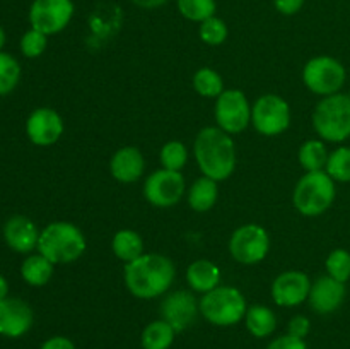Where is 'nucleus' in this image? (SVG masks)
I'll list each match as a JSON object with an SVG mask.
<instances>
[{"label":"nucleus","mask_w":350,"mask_h":349,"mask_svg":"<svg viewBox=\"0 0 350 349\" xmlns=\"http://www.w3.org/2000/svg\"><path fill=\"white\" fill-rule=\"evenodd\" d=\"M176 279V267L163 253H142L133 262L125 263L123 281L132 296L139 300L161 298L171 289Z\"/></svg>","instance_id":"nucleus-1"},{"label":"nucleus","mask_w":350,"mask_h":349,"mask_svg":"<svg viewBox=\"0 0 350 349\" xmlns=\"http://www.w3.org/2000/svg\"><path fill=\"white\" fill-rule=\"evenodd\" d=\"M193 156L204 177L215 181H224L232 177L236 170V146L232 135L217 125L204 127L193 142Z\"/></svg>","instance_id":"nucleus-2"},{"label":"nucleus","mask_w":350,"mask_h":349,"mask_svg":"<svg viewBox=\"0 0 350 349\" xmlns=\"http://www.w3.org/2000/svg\"><path fill=\"white\" fill-rule=\"evenodd\" d=\"M88 242L77 224L68 221H55L44 226L40 233L38 252L55 266L77 262L84 255Z\"/></svg>","instance_id":"nucleus-3"},{"label":"nucleus","mask_w":350,"mask_h":349,"mask_svg":"<svg viewBox=\"0 0 350 349\" xmlns=\"http://www.w3.org/2000/svg\"><path fill=\"white\" fill-rule=\"evenodd\" d=\"M335 197V180L327 171H304L293 190V205L304 218H318L334 205Z\"/></svg>","instance_id":"nucleus-4"},{"label":"nucleus","mask_w":350,"mask_h":349,"mask_svg":"<svg viewBox=\"0 0 350 349\" xmlns=\"http://www.w3.org/2000/svg\"><path fill=\"white\" fill-rule=\"evenodd\" d=\"M248 303L241 289L234 286H217L202 294L200 313L215 327H232L245 320Z\"/></svg>","instance_id":"nucleus-5"},{"label":"nucleus","mask_w":350,"mask_h":349,"mask_svg":"<svg viewBox=\"0 0 350 349\" xmlns=\"http://www.w3.org/2000/svg\"><path fill=\"white\" fill-rule=\"evenodd\" d=\"M313 129L325 142L340 144L350 137V96L337 94L321 98L314 106Z\"/></svg>","instance_id":"nucleus-6"},{"label":"nucleus","mask_w":350,"mask_h":349,"mask_svg":"<svg viewBox=\"0 0 350 349\" xmlns=\"http://www.w3.org/2000/svg\"><path fill=\"white\" fill-rule=\"evenodd\" d=\"M345 79H347V72L342 62L328 55L310 58L303 67L304 86L308 91L321 98L340 92Z\"/></svg>","instance_id":"nucleus-7"},{"label":"nucleus","mask_w":350,"mask_h":349,"mask_svg":"<svg viewBox=\"0 0 350 349\" xmlns=\"http://www.w3.org/2000/svg\"><path fill=\"white\" fill-rule=\"evenodd\" d=\"M270 235L262 224L246 222L238 226L229 238L228 248L232 259L243 266H256L263 262L270 252Z\"/></svg>","instance_id":"nucleus-8"},{"label":"nucleus","mask_w":350,"mask_h":349,"mask_svg":"<svg viewBox=\"0 0 350 349\" xmlns=\"http://www.w3.org/2000/svg\"><path fill=\"white\" fill-rule=\"evenodd\" d=\"M291 120L289 103L275 92L262 94L252 105V125L263 137L282 135L291 127Z\"/></svg>","instance_id":"nucleus-9"},{"label":"nucleus","mask_w":350,"mask_h":349,"mask_svg":"<svg viewBox=\"0 0 350 349\" xmlns=\"http://www.w3.org/2000/svg\"><path fill=\"white\" fill-rule=\"evenodd\" d=\"M215 123L229 135H238L252 125V105L241 89H224L214 105Z\"/></svg>","instance_id":"nucleus-10"},{"label":"nucleus","mask_w":350,"mask_h":349,"mask_svg":"<svg viewBox=\"0 0 350 349\" xmlns=\"http://www.w3.org/2000/svg\"><path fill=\"white\" fill-rule=\"evenodd\" d=\"M187 192V181L181 171L159 168L152 171L144 181V198L157 209H170L180 204Z\"/></svg>","instance_id":"nucleus-11"},{"label":"nucleus","mask_w":350,"mask_h":349,"mask_svg":"<svg viewBox=\"0 0 350 349\" xmlns=\"http://www.w3.org/2000/svg\"><path fill=\"white\" fill-rule=\"evenodd\" d=\"M74 12L72 0H34L29 9L31 27L46 36L58 34L70 24Z\"/></svg>","instance_id":"nucleus-12"},{"label":"nucleus","mask_w":350,"mask_h":349,"mask_svg":"<svg viewBox=\"0 0 350 349\" xmlns=\"http://www.w3.org/2000/svg\"><path fill=\"white\" fill-rule=\"evenodd\" d=\"M159 313L161 318L167 322L174 331L183 332L197 320V315L200 313V301H197L193 293L187 289L171 291L164 294Z\"/></svg>","instance_id":"nucleus-13"},{"label":"nucleus","mask_w":350,"mask_h":349,"mask_svg":"<svg viewBox=\"0 0 350 349\" xmlns=\"http://www.w3.org/2000/svg\"><path fill=\"white\" fill-rule=\"evenodd\" d=\"M311 279L303 270H284L273 279L270 293L277 307L294 308L308 301L311 291Z\"/></svg>","instance_id":"nucleus-14"},{"label":"nucleus","mask_w":350,"mask_h":349,"mask_svg":"<svg viewBox=\"0 0 350 349\" xmlns=\"http://www.w3.org/2000/svg\"><path fill=\"white\" fill-rule=\"evenodd\" d=\"M65 123L60 113L55 112L53 108L41 106L31 112L26 120V133L27 139L40 147L53 146L64 135Z\"/></svg>","instance_id":"nucleus-15"},{"label":"nucleus","mask_w":350,"mask_h":349,"mask_svg":"<svg viewBox=\"0 0 350 349\" xmlns=\"http://www.w3.org/2000/svg\"><path fill=\"white\" fill-rule=\"evenodd\" d=\"M33 322V310L24 300L7 296L0 301V335L10 339L21 337L29 332Z\"/></svg>","instance_id":"nucleus-16"},{"label":"nucleus","mask_w":350,"mask_h":349,"mask_svg":"<svg viewBox=\"0 0 350 349\" xmlns=\"http://www.w3.org/2000/svg\"><path fill=\"white\" fill-rule=\"evenodd\" d=\"M345 294H347L345 284L327 274V276H321L317 281H313L308 303L314 313L330 315L342 307Z\"/></svg>","instance_id":"nucleus-17"},{"label":"nucleus","mask_w":350,"mask_h":349,"mask_svg":"<svg viewBox=\"0 0 350 349\" xmlns=\"http://www.w3.org/2000/svg\"><path fill=\"white\" fill-rule=\"evenodd\" d=\"M109 173L120 183H135L146 173V157L135 146H123L109 159Z\"/></svg>","instance_id":"nucleus-18"},{"label":"nucleus","mask_w":350,"mask_h":349,"mask_svg":"<svg viewBox=\"0 0 350 349\" xmlns=\"http://www.w3.org/2000/svg\"><path fill=\"white\" fill-rule=\"evenodd\" d=\"M40 229L27 216H10L3 224V240L7 246L17 253H29L38 248Z\"/></svg>","instance_id":"nucleus-19"},{"label":"nucleus","mask_w":350,"mask_h":349,"mask_svg":"<svg viewBox=\"0 0 350 349\" xmlns=\"http://www.w3.org/2000/svg\"><path fill=\"white\" fill-rule=\"evenodd\" d=\"M187 284L195 293H208L221 286V267L208 259H198L187 267Z\"/></svg>","instance_id":"nucleus-20"},{"label":"nucleus","mask_w":350,"mask_h":349,"mask_svg":"<svg viewBox=\"0 0 350 349\" xmlns=\"http://www.w3.org/2000/svg\"><path fill=\"white\" fill-rule=\"evenodd\" d=\"M219 198V181L212 180L202 174L200 178L191 183V187L188 188L187 201L190 205L191 211L195 212H208L215 204H217Z\"/></svg>","instance_id":"nucleus-21"},{"label":"nucleus","mask_w":350,"mask_h":349,"mask_svg":"<svg viewBox=\"0 0 350 349\" xmlns=\"http://www.w3.org/2000/svg\"><path fill=\"white\" fill-rule=\"evenodd\" d=\"M113 255L123 263H130L139 259L144 252V240L137 231L130 228L118 229L111 238Z\"/></svg>","instance_id":"nucleus-22"},{"label":"nucleus","mask_w":350,"mask_h":349,"mask_svg":"<svg viewBox=\"0 0 350 349\" xmlns=\"http://www.w3.org/2000/svg\"><path fill=\"white\" fill-rule=\"evenodd\" d=\"M55 272V263L50 262L44 255L38 253H31L29 257L24 259L21 263V276L26 281L29 286L41 287L46 286L50 279L53 277Z\"/></svg>","instance_id":"nucleus-23"},{"label":"nucleus","mask_w":350,"mask_h":349,"mask_svg":"<svg viewBox=\"0 0 350 349\" xmlns=\"http://www.w3.org/2000/svg\"><path fill=\"white\" fill-rule=\"evenodd\" d=\"M245 325L253 337L265 339L275 332L277 317L267 305H252L246 310Z\"/></svg>","instance_id":"nucleus-24"},{"label":"nucleus","mask_w":350,"mask_h":349,"mask_svg":"<svg viewBox=\"0 0 350 349\" xmlns=\"http://www.w3.org/2000/svg\"><path fill=\"white\" fill-rule=\"evenodd\" d=\"M176 334L178 332L167 322L157 318L144 327L140 344L142 349H170L176 339Z\"/></svg>","instance_id":"nucleus-25"},{"label":"nucleus","mask_w":350,"mask_h":349,"mask_svg":"<svg viewBox=\"0 0 350 349\" xmlns=\"http://www.w3.org/2000/svg\"><path fill=\"white\" fill-rule=\"evenodd\" d=\"M330 153L327 144L321 139L304 140L297 151V161L304 171H321L327 168V161Z\"/></svg>","instance_id":"nucleus-26"},{"label":"nucleus","mask_w":350,"mask_h":349,"mask_svg":"<svg viewBox=\"0 0 350 349\" xmlns=\"http://www.w3.org/2000/svg\"><path fill=\"white\" fill-rule=\"evenodd\" d=\"M191 84H193L195 92H197L198 96L208 99H217L226 89L222 75L211 67L198 68L193 74Z\"/></svg>","instance_id":"nucleus-27"},{"label":"nucleus","mask_w":350,"mask_h":349,"mask_svg":"<svg viewBox=\"0 0 350 349\" xmlns=\"http://www.w3.org/2000/svg\"><path fill=\"white\" fill-rule=\"evenodd\" d=\"M188 153L187 144L181 142V140H167L163 147H161L159 153V163L161 168L171 171H181L188 163Z\"/></svg>","instance_id":"nucleus-28"},{"label":"nucleus","mask_w":350,"mask_h":349,"mask_svg":"<svg viewBox=\"0 0 350 349\" xmlns=\"http://www.w3.org/2000/svg\"><path fill=\"white\" fill-rule=\"evenodd\" d=\"M176 5L185 19L198 24L215 16V10H217L215 0H176Z\"/></svg>","instance_id":"nucleus-29"},{"label":"nucleus","mask_w":350,"mask_h":349,"mask_svg":"<svg viewBox=\"0 0 350 349\" xmlns=\"http://www.w3.org/2000/svg\"><path fill=\"white\" fill-rule=\"evenodd\" d=\"M21 79V65L12 55L0 51V96H7L17 88Z\"/></svg>","instance_id":"nucleus-30"},{"label":"nucleus","mask_w":350,"mask_h":349,"mask_svg":"<svg viewBox=\"0 0 350 349\" xmlns=\"http://www.w3.org/2000/svg\"><path fill=\"white\" fill-rule=\"evenodd\" d=\"M325 171H327L335 181L349 183L350 181V147L340 146L335 151H332L330 156H328Z\"/></svg>","instance_id":"nucleus-31"},{"label":"nucleus","mask_w":350,"mask_h":349,"mask_svg":"<svg viewBox=\"0 0 350 349\" xmlns=\"http://www.w3.org/2000/svg\"><path fill=\"white\" fill-rule=\"evenodd\" d=\"M198 36L208 47H219V44H222L228 40L229 27L224 19L212 16L207 21L198 24Z\"/></svg>","instance_id":"nucleus-32"},{"label":"nucleus","mask_w":350,"mask_h":349,"mask_svg":"<svg viewBox=\"0 0 350 349\" xmlns=\"http://www.w3.org/2000/svg\"><path fill=\"white\" fill-rule=\"evenodd\" d=\"M327 274L340 283H347L350 279V252L344 248H335L328 253L327 262Z\"/></svg>","instance_id":"nucleus-33"},{"label":"nucleus","mask_w":350,"mask_h":349,"mask_svg":"<svg viewBox=\"0 0 350 349\" xmlns=\"http://www.w3.org/2000/svg\"><path fill=\"white\" fill-rule=\"evenodd\" d=\"M48 47V36L43 34L41 31L33 29L31 27L29 31L23 34L21 38V51H23L24 57L27 58H38L44 53Z\"/></svg>","instance_id":"nucleus-34"},{"label":"nucleus","mask_w":350,"mask_h":349,"mask_svg":"<svg viewBox=\"0 0 350 349\" xmlns=\"http://www.w3.org/2000/svg\"><path fill=\"white\" fill-rule=\"evenodd\" d=\"M311 332V322L306 315H294L287 325V334L297 339H306Z\"/></svg>","instance_id":"nucleus-35"},{"label":"nucleus","mask_w":350,"mask_h":349,"mask_svg":"<svg viewBox=\"0 0 350 349\" xmlns=\"http://www.w3.org/2000/svg\"><path fill=\"white\" fill-rule=\"evenodd\" d=\"M265 349H308L306 341L304 339H297L294 335H279L277 339H273Z\"/></svg>","instance_id":"nucleus-36"},{"label":"nucleus","mask_w":350,"mask_h":349,"mask_svg":"<svg viewBox=\"0 0 350 349\" xmlns=\"http://www.w3.org/2000/svg\"><path fill=\"white\" fill-rule=\"evenodd\" d=\"M273 7L282 16H294L299 12L304 5V0H272Z\"/></svg>","instance_id":"nucleus-37"},{"label":"nucleus","mask_w":350,"mask_h":349,"mask_svg":"<svg viewBox=\"0 0 350 349\" xmlns=\"http://www.w3.org/2000/svg\"><path fill=\"white\" fill-rule=\"evenodd\" d=\"M40 349H75V344L65 335H53L41 344Z\"/></svg>","instance_id":"nucleus-38"},{"label":"nucleus","mask_w":350,"mask_h":349,"mask_svg":"<svg viewBox=\"0 0 350 349\" xmlns=\"http://www.w3.org/2000/svg\"><path fill=\"white\" fill-rule=\"evenodd\" d=\"M133 5L140 7V9H147V10H152V9H159V7L166 5L170 0H130Z\"/></svg>","instance_id":"nucleus-39"},{"label":"nucleus","mask_w":350,"mask_h":349,"mask_svg":"<svg viewBox=\"0 0 350 349\" xmlns=\"http://www.w3.org/2000/svg\"><path fill=\"white\" fill-rule=\"evenodd\" d=\"M7 296H9V283H7L5 277L0 274V301L5 300Z\"/></svg>","instance_id":"nucleus-40"},{"label":"nucleus","mask_w":350,"mask_h":349,"mask_svg":"<svg viewBox=\"0 0 350 349\" xmlns=\"http://www.w3.org/2000/svg\"><path fill=\"white\" fill-rule=\"evenodd\" d=\"M3 44H5V33H3V29L0 27V51H2Z\"/></svg>","instance_id":"nucleus-41"},{"label":"nucleus","mask_w":350,"mask_h":349,"mask_svg":"<svg viewBox=\"0 0 350 349\" xmlns=\"http://www.w3.org/2000/svg\"><path fill=\"white\" fill-rule=\"evenodd\" d=\"M349 96H350V91H349Z\"/></svg>","instance_id":"nucleus-42"}]
</instances>
